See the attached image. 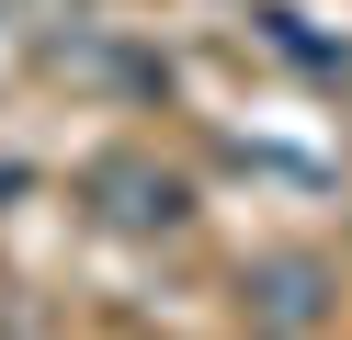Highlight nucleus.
<instances>
[{
    "label": "nucleus",
    "mask_w": 352,
    "mask_h": 340,
    "mask_svg": "<svg viewBox=\"0 0 352 340\" xmlns=\"http://www.w3.org/2000/svg\"><path fill=\"white\" fill-rule=\"evenodd\" d=\"M261 317H273V329H307V317H318V272H307V261L261 272Z\"/></svg>",
    "instance_id": "f257e3e1"
}]
</instances>
